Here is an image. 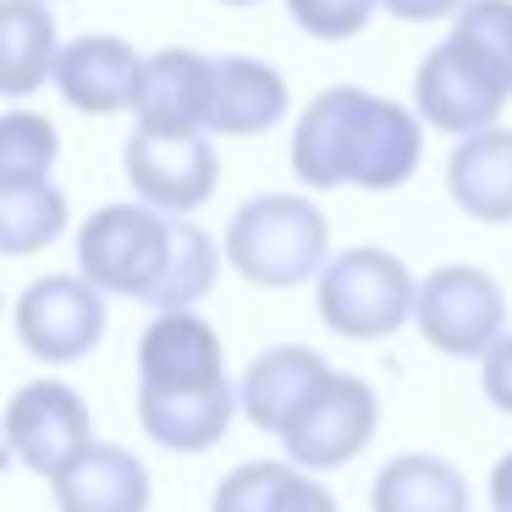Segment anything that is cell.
Wrapping results in <instances>:
<instances>
[{
    "mask_svg": "<svg viewBox=\"0 0 512 512\" xmlns=\"http://www.w3.org/2000/svg\"><path fill=\"white\" fill-rule=\"evenodd\" d=\"M424 122L419 111L397 100H380L369 89L336 83L309 100V111L292 127V171L303 188H364L391 193L419 171Z\"/></svg>",
    "mask_w": 512,
    "mask_h": 512,
    "instance_id": "1",
    "label": "cell"
},
{
    "mask_svg": "<svg viewBox=\"0 0 512 512\" xmlns=\"http://www.w3.org/2000/svg\"><path fill=\"white\" fill-rule=\"evenodd\" d=\"M221 254L248 287L287 292L320 276V265L331 259V226H325L314 199L259 193V199L237 204Z\"/></svg>",
    "mask_w": 512,
    "mask_h": 512,
    "instance_id": "2",
    "label": "cell"
},
{
    "mask_svg": "<svg viewBox=\"0 0 512 512\" xmlns=\"http://www.w3.org/2000/svg\"><path fill=\"white\" fill-rule=\"evenodd\" d=\"M413 270L391 248H342L314 276V309L325 331L347 342H380L413 320Z\"/></svg>",
    "mask_w": 512,
    "mask_h": 512,
    "instance_id": "3",
    "label": "cell"
},
{
    "mask_svg": "<svg viewBox=\"0 0 512 512\" xmlns=\"http://www.w3.org/2000/svg\"><path fill=\"white\" fill-rule=\"evenodd\" d=\"M171 248V215L149 204H100L78 226V276L94 281L105 298L149 303Z\"/></svg>",
    "mask_w": 512,
    "mask_h": 512,
    "instance_id": "4",
    "label": "cell"
},
{
    "mask_svg": "<svg viewBox=\"0 0 512 512\" xmlns=\"http://www.w3.org/2000/svg\"><path fill=\"white\" fill-rule=\"evenodd\" d=\"M380 430V397L369 380L325 369V380L298 402L287 424H281V446L298 468L325 474V468H347Z\"/></svg>",
    "mask_w": 512,
    "mask_h": 512,
    "instance_id": "5",
    "label": "cell"
},
{
    "mask_svg": "<svg viewBox=\"0 0 512 512\" xmlns=\"http://www.w3.org/2000/svg\"><path fill=\"white\" fill-rule=\"evenodd\" d=\"M122 171L138 204L160 215H193L199 204H210L215 182H221V155L204 127H133L122 149Z\"/></svg>",
    "mask_w": 512,
    "mask_h": 512,
    "instance_id": "6",
    "label": "cell"
},
{
    "mask_svg": "<svg viewBox=\"0 0 512 512\" xmlns=\"http://www.w3.org/2000/svg\"><path fill=\"white\" fill-rule=\"evenodd\" d=\"M413 325L446 358H479L507 331V298L479 265H441L413 287Z\"/></svg>",
    "mask_w": 512,
    "mask_h": 512,
    "instance_id": "7",
    "label": "cell"
},
{
    "mask_svg": "<svg viewBox=\"0 0 512 512\" xmlns=\"http://www.w3.org/2000/svg\"><path fill=\"white\" fill-rule=\"evenodd\" d=\"M507 100H512V83L457 34H446L419 61V78H413V111H419V122L441 127L452 138L490 127Z\"/></svg>",
    "mask_w": 512,
    "mask_h": 512,
    "instance_id": "8",
    "label": "cell"
},
{
    "mask_svg": "<svg viewBox=\"0 0 512 512\" xmlns=\"http://www.w3.org/2000/svg\"><path fill=\"white\" fill-rule=\"evenodd\" d=\"M0 441H6V457L23 463L28 474L56 479L83 446L94 441V419L89 402L67 386V380H28L6 413H0Z\"/></svg>",
    "mask_w": 512,
    "mask_h": 512,
    "instance_id": "9",
    "label": "cell"
},
{
    "mask_svg": "<svg viewBox=\"0 0 512 512\" xmlns=\"http://www.w3.org/2000/svg\"><path fill=\"white\" fill-rule=\"evenodd\" d=\"M17 342L39 358V364H78L105 342V292L83 281L78 270H56L23 287L12 309Z\"/></svg>",
    "mask_w": 512,
    "mask_h": 512,
    "instance_id": "10",
    "label": "cell"
},
{
    "mask_svg": "<svg viewBox=\"0 0 512 512\" xmlns=\"http://www.w3.org/2000/svg\"><path fill=\"white\" fill-rule=\"evenodd\" d=\"M221 380V331L199 309H155V320L138 336V391H204Z\"/></svg>",
    "mask_w": 512,
    "mask_h": 512,
    "instance_id": "11",
    "label": "cell"
},
{
    "mask_svg": "<svg viewBox=\"0 0 512 512\" xmlns=\"http://www.w3.org/2000/svg\"><path fill=\"white\" fill-rule=\"evenodd\" d=\"M138 56L122 34H78L56 50V72L50 83L61 89V100L83 116H116L133 105V89H138Z\"/></svg>",
    "mask_w": 512,
    "mask_h": 512,
    "instance_id": "12",
    "label": "cell"
},
{
    "mask_svg": "<svg viewBox=\"0 0 512 512\" xmlns=\"http://www.w3.org/2000/svg\"><path fill=\"white\" fill-rule=\"evenodd\" d=\"M292 94L270 61L259 56H221L210 61V116L204 133L221 138H259L287 116Z\"/></svg>",
    "mask_w": 512,
    "mask_h": 512,
    "instance_id": "13",
    "label": "cell"
},
{
    "mask_svg": "<svg viewBox=\"0 0 512 512\" xmlns=\"http://www.w3.org/2000/svg\"><path fill=\"white\" fill-rule=\"evenodd\" d=\"M56 512H149V468L116 441H89L56 479Z\"/></svg>",
    "mask_w": 512,
    "mask_h": 512,
    "instance_id": "14",
    "label": "cell"
},
{
    "mask_svg": "<svg viewBox=\"0 0 512 512\" xmlns=\"http://www.w3.org/2000/svg\"><path fill=\"white\" fill-rule=\"evenodd\" d=\"M127 111L138 116V127H204V116H210V56L182 45L144 56Z\"/></svg>",
    "mask_w": 512,
    "mask_h": 512,
    "instance_id": "15",
    "label": "cell"
},
{
    "mask_svg": "<svg viewBox=\"0 0 512 512\" xmlns=\"http://www.w3.org/2000/svg\"><path fill=\"white\" fill-rule=\"evenodd\" d=\"M232 419H237L232 380L204 391H138V424L166 452H210V446L226 441Z\"/></svg>",
    "mask_w": 512,
    "mask_h": 512,
    "instance_id": "16",
    "label": "cell"
},
{
    "mask_svg": "<svg viewBox=\"0 0 512 512\" xmlns=\"http://www.w3.org/2000/svg\"><path fill=\"white\" fill-rule=\"evenodd\" d=\"M325 369L331 364H325L314 347H298V342L270 347V353H259L254 364L243 369V380H237V413H243L254 430L281 435V424H287L292 413H298V402L325 380Z\"/></svg>",
    "mask_w": 512,
    "mask_h": 512,
    "instance_id": "17",
    "label": "cell"
},
{
    "mask_svg": "<svg viewBox=\"0 0 512 512\" xmlns=\"http://www.w3.org/2000/svg\"><path fill=\"white\" fill-rule=\"evenodd\" d=\"M446 188H452L457 210L474 215L485 226L512 221V127H479L463 133L446 160Z\"/></svg>",
    "mask_w": 512,
    "mask_h": 512,
    "instance_id": "18",
    "label": "cell"
},
{
    "mask_svg": "<svg viewBox=\"0 0 512 512\" xmlns=\"http://www.w3.org/2000/svg\"><path fill=\"white\" fill-rule=\"evenodd\" d=\"M56 17L50 0H0V100H28L56 72Z\"/></svg>",
    "mask_w": 512,
    "mask_h": 512,
    "instance_id": "19",
    "label": "cell"
},
{
    "mask_svg": "<svg viewBox=\"0 0 512 512\" xmlns=\"http://www.w3.org/2000/svg\"><path fill=\"white\" fill-rule=\"evenodd\" d=\"M369 512H468V479L435 452H402L375 474Z\"/></svg>",
    "mask_w": 512,
    "mask_h": 512,
    "instance_id": "20",
    "label": "cell"
},
{
    "mask_svg": "<svg viewBox=\"0 0 512 512\" xmlns=\"http://www.w3.org/2000/svg\"><path fill=\"white\" fill-rule=\"evenodd\" d=\"M67 193L50 177H0V259H28L67 232Z\"/></svg>",
    "mask_w": 512,
    "mask_h": 512,
    "instance_id": "21",
    "label": "cell"
},
{
    "mask_svg": "<svg viewBox=\"0 0 512 512\" xmlns=\"http://www.w3.org/2000/svg\"><path fill=\"white\" fill-rule=\"evenodd\" d=\"M215 276H221V243L204 226H193L188 215H171L166 270L149 292V309H193L199 298H210Z\"/></svg>",
    "mask_w": 512,
    "mask_h": 512,
    "instance_id": "22",
    "label": "cell"
},
{
    "mask_svg": "<svg viewBox=\"0 0 512 512\" xmlns=\"http://www.w3.org/2000/svg\"><path fill=\"white\" fill-rule=\"evenodd\" d=\"M61 133L39 111H0V177H50Z\"/></svg>",
    "mask_w": 512,
    "mask_h": 512,
    "instance_id": "23",
    "label": "cell"
},
{
    "mask_svg": "<svg viewBox=\"0 0 512 512\" xmlns=\"http://www.w3.org/2000/svg\"><path fill=\"white\" fill-rule=\"evenodd\" d=\"M452 34L512 83V0H463L452 12Z\"/></svg>",
    "mask_w": 512,
    "mask_h": 512,
    "instance_id": "24",
    "label": "cell"
},
{
    "mask_svg": "<svg viewBox=\"0 0 512 512\" xmlns=\"http://www.w3.org/2000/svg\"><path fill=\"white\" fill-rule=\"evenodd\" d=\"M292 463H270V457H254V463H237L232 474L215 485L210 512H270L276 490L287 485Z\"/></svg>",
    "mask_w": 512,
    "mask_h": 512,
    "instance_id": "25",
    "label": "cell"
},
{
    "mask_svg": "<svg viewBox=\"0 0 512 512\" xmlns=\"http://www.w3.org/2000/svg\"><path fill=\"white\" fill-rule=\"evenodd\" d=\"M380 0H287L292 23L303 28L309 39H353L369 28V17H375Z\"/></svg>",
    "mask_w": 512,
    "mask_h": 512,
    "instance_id": "26",
    "label": "cell"
},
{
    "mask_svg": "<svg viewBox=\"0 0 512 512\" xmlns=\"http://www.w3.org/2000/svg\"><path fill=\"white\" fill-rule=\"evenodd\" d=\"M479 380H485L490 408L512 413V331H501L496 342L479 353Z\"/></svg>",
    "mask_w": 512,
    "mask_h": 512,
    "instance_id": "27",
    "label": "cell"
},
{
    "mask_svg": "<svg viewBox=\"0 0 512 512\" xmlns=\"http://www.w3.org/2000/svg\"><path fill=\"white\" fill-rule=\"evenodd\" d=\"M270 512H342V507H336V496H331L325 485H314V479H309V468H298V463H292V474H287V485L276 490Z\"/></svg>",
    "mask_w": 512,
    "mask_h": 512,
    "instance_id": "28",
    "label": "cell"
},
{
    "mask_svg": "<svg viewBox=\"0 0 512 512\" xmlns=\"http://www.w3.org/2000/svg\"><path fill=\"white\" fill-rule=\"evenodd\" d=\"M397 23H441V17H452L463 0H380Z\"/></svg>",
    "mask_w": 512,
    "mask_h": 512,
    "instance_id": "29",
    "label": "cell"
},
{
    "mask_svg": "<svg viewBox=\"0 0 512 512\" xmlns=\"http://www.w3.org/2000/svg\"><path fill=\"white\" fill-rule=\"evenodd\" d=\"M490 512H512V452L490 468Z\"/></svg>",
    "mask_w": 512,
    "mask_h": 512,
    "instance_id": "30",
    "label": "cell"
},
{
    "mask_svg": "<svg viewBox=\"0 0 512 512\" xmlns=\"http://www.w3.org/2000/svg\"><path fill=\"white\" fill-rule=\"evenodd\" d=\"M221 6H259V0H221Z\"/></svg>",
    "mask_w": 512,
    "mask_h": 512,
    "instance_id": "31",
    "label": "cell"
},
{
    "mask_svg": "<svg viewBox=\"0 0 512 512\" xmlns=\"http://www.w3.org/2000/svg\"><path fill=\"white\" fill-rule=\"evenodd\" d=\"M0 463H6V452H0Z\"/></svg>",
    "mask_w": 512,
    "mask_h": 512,
    "instance_id": "32",
    "label": "cell"
}]
</instances>
